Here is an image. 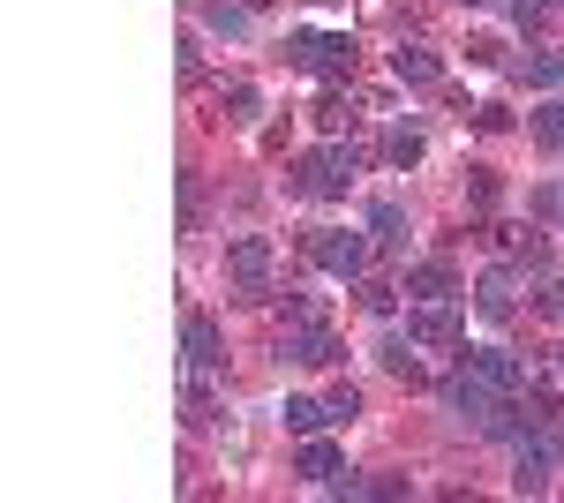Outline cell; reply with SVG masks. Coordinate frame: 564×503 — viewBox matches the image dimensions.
Returning a JSON list of instances; mask_svg holds the SVG:
<instances>
[{
  "label": "cell",
  "instance_id": "obj_2",
  "mask_svg": "<svg viewBox=\"0 0 564 503\" xmlns=\"http://www.w3.org/2000/svg\"><path fill=\"white\" fill-rule=\"evenodd\" d=\"M294 68H308V76H347L354 39H294Z\"/></svg>",
  "mask_w": 564,
  "mask_h": 503
},
{
  "label": "cell",
  "instance_id": "obj_8",
  "mask_svg": "<svg viewBox=\"0 0 564 503\" xmlns=\"http://www.w3.org/2000/svg\"><path fill=\"white\" fill-rule=\"evenodd\" d=\"M414 346H459V316L444 300H422L414 308Z\"/></svg>",
  "mask_w": 564,
  "mask_h": 503
},
{
  "label": "cell",
  "instance_id": "obj_3",
  "mask_svg": "<svg viewBox=\"0 0 564 503\" xmlns=\"http://www.w3.org/2000/svg\"><path fill=\"white\" fill-rule=\"evenodd\" d=\"M347 181H354V158L347 151H316L302 166V188L308 196H347Z\"/></svg>",
  "mask_w": 564,
  "mask_h": 503
},
{
  "label": "cell",
  "instance_id": "obj_17",
  "mask_svg": "<svg viewBox=\"0 0 564 503\" xmlns=\"http://www.w3.org/2000/svg\"><path fill=\"white\" fill-rule=\"evenodd\" d=\"M527 84L534 90H564V53H534V61H527Z\"/></svg>",
  "mask_w": 564,
  "mask_h": 503
},
{
  "label": "cell",
  "instance_id": "obj_9",
  "mask_svg": "<svg viewBox=\"0 0 564 503\" xmlns=\"http://www.w3.org/2000/svg\"><path fill=\"white\" fill-rule=\"evenodd\" d=\"M467 369H475L481 383H497V391H520V383H527V369L512 361V353H505V346H481V353L467 361Z\"/></svg>",
  "mask_w": 564,
  "mask_h": 503
},
{
  "label": "cell",
  "instance_id": "obj_13",
  "mask_svg": "<svg viewBox=\"0 0 564 503\" xmlns=\"http://www.w3.org/2000/svg\"><path fill=\"white\" fill-rule=\"evenodd\" d=\"M391 68H399V84H430V76H436V53H422V45H399V53H391Z\"/></svg>",
  "mask_w": 564,
  "mask_h": 503
},
{
  "label": "cell",
  "instance_id": "obj_21",
  "mask_svg": "<svg viewBox=\"0 0 564 503\" xmlns=\"http://www.w3.org/2000/svg\"><path fill=\"white\" fill-rule=\"evenodd\" d=\"M542 316H564V278H557V286H542Z\"/></svg>",
  "mask_w": 564,
  "mask_h": 503
},
{
  "label": "cell",
  "instance_id": "obj_5",
  "mask_svg": "<svg viewBox=\"0 0 564 503\" xmlns=\"http://www.w3.org/2000/svg\"><path fill=\"white\" fill-rule=\"evenodd\" d=\"M316 263H324L332 278H361V271H369V249H361L354 233H324V241H316Z\"/></svg>",
  "mask_w": 564,
  "mask_h": 503
},
{
  "label": "cell",
  "instance_id": "obj_4",
  "mask_svg": "<svg viewBox=\"0 0 564 503\" xmlns=\"http://www.w3.org/2000/svg\"><path fill=\"white\" fill-rule=\"evenodd\" d=\"M226 271H234V286H263V278H271V241H263V233H241V241L226 249Z\"/></svg>",
  "mask_w": 564,
  "mask_h": 503
},
{
  "label": "cell",
  "instance_id": "obj_14",
  "mask_svg": "<svg viewBox=\"0 0 564 503\" xmlns=\"http://www.w3.org/2000/svg\"><path fill=\"white\" fill-rule=\"evenodd\" d=\"M377 353H384V369H391V376L422 383V369H414V331H406V338H384V346H377Z\"/></svg>",
  "mask_w": 564,
  "mask_h": 503
},
{
  "label": "cell",
  "instance_id": "obj_20",
  "mask_svg": "<svg viewBox=\"0 0 564 503\" xmlns=\"http://www.w3.org/2000/svg\"><path fill=\"white\" fill-rule=\"evenodd\" d=\"M226 106H234V121H257V106H263V98H257V90H249V84H241V90H234V98H226Z\"/></svg>",
  "mask_w": 564,
  "mask_h": 503
},
{
  "label": "cell",
  "instance_id": "obj_16",
  "mask_svg": "<svg viewBox=\"0 0 564 503\" xmlns=\"http://www.w3.org/2000/svg\"><path fill=\"white\" fill-rule=\"evenodd\" d=\"M406 286H414V300H452V271H444V263H422Z\"/></svg>",
  "mask_w": 564,
  "mask_h": 503
},
{
  "label": "cell",
  "instance_id": "obj_7",
  "mask_svg": "<svg viewBox=\"0 0 564 503\" xmlns=\"http://www.w3.org/2000/svg\"><path fill=\"white\" fill-rule=\"evenodd\" d=\"M286 361H302V369H332V361H339V338L316 331V324H302V331L286 338Z\"/></svg>",
  "mask_w": 564,
  "mask_h": 503
},
{
  "label": "cell",
  "instance_id": "obj_10",
  "mask_svg": "<svg viewBox=\"0 0 564 503\" xmlns=\"http://www.w3.org/2000/svg\"><path fill=\"white\" fill-rule=\"evenodd\" d=\"M181 346H188V369H218V361H226V353H218V324H212V316H188Z\"/></svg>",
  "mask_w": 564,
  "mask_h": 503
},
{
  "label": "cell",
  "instance_id": "obj_11",
  "mask_svg": "<svg viewBox=\"0 0 564 503\" xmlns=\"http://www.w3.org/2000/svg\"><path fill=\"white\" fill-rule=\"evenodd\" d=\"M302 473H308V481H324V489L347 481V466H339V451H332L324 436H308V444H302Z\"/></svg>",
  "mask_w": 564,
  "mask_h": 503
},
{
  "label": "cell",
  "instance_id": "obj_12",
  "mask_svg": "<svg viewBox=\"0 0 564 503\" xmlns=\"http://www.w3.org/2000/svg\"><path fill=\"white\" fill-rule=\"evenodd\" d=\"M332 398H286V428H294V436H316V428H332Z\"/></svg>",
  "mask_w": 564,
  "mask_h": 503
},
{
  "label": "cell",
  "instance_id": "obj_19",
  "mask_svg": "<svg viewBox=\"0 0 564 503\" xmlns=\"http://www.w3.org/2000/svg\"><path fill=\"white\" fill-rule=\"evenodd\" d=\"M212 31H226V39H249V15H241V8H212Z\"/></svg>",
  "mask_w": 564,
  "mask_h": 503
},
{
  "label": "cell",
  "instance_id": "obj_22",
  "mask_svg": "<svg viewBox=\"0 0 564 503\" xmlns=\"http://www.w3.org/2000/svg\"><path fill=\"white\" fill-rule=\"evenodd\" d=\"M475 8H481V0H475Z\"/></svg>",
  "mask_w": 564,
  "mask_h": 503
},
{
  "label": "cell",
  "instance_id": "obj_15",
  "mask_svg": "<svg viewBox=\"0 0 564 503\" xmlns=\"http://www.w3.org/2000/svg\"><path fill=\"white\" fill-rule=\"evenodd\" d=\"M369 233H377L384 249H399V241H406V218H399V204H391V196H384L377 210H369Z\"/></svg>",
  "mask_w": 564,
  "mask_h": 503
},
{
  "label": "cell",
  "instance_id": "obj_18",
  "mask_svg": "<svg viewBox=\"0 0 564 503\" xmlns=\"http://www.w3.org/2000/svg\"><path fill=\"white\" fill-rule=\"evenodd\" d=\"M534 135H542L550 151H564V106H557V98H550V106L534 113Z\"/></svg>",
  "mask_w": 564,
  "mask_h": 503
},
{
  "label": "cell",
  "instance_id": "obj_6",
  "mask_svg": "<svg viewBox=\"0 0 564 503\" xmlns=\"http://www.w3.org/2000/svg\"><path fill=\"white\" fill-rule=\"evenodd\" d=\"M475 308L489 316V324H512V308H520V294H512V271H481V278H475Z\"/></svg>",
  "mask_w": 564,
  "mask_h": 503
},
{
  "label": "cell",
  "instance_id": "obj_1",
  "mask_svg": "<svg viewBox=\"0 0 564 503\" xmlns=\"http://www.w3.org/2000/svg\"><path fill=\"white\" fill-rule=\"evenodd\" d=\"M436 398H444V406H452L459 420H475L481 436H489V420H497V406H505L512 391H497V383H481L475 369H459V376H444V383H436Z\"/></svg>",
  "mask_w": 564,
  "mask_h": 503
}]
</instances>
